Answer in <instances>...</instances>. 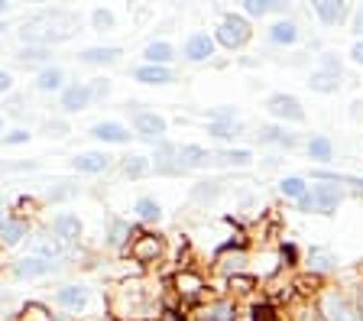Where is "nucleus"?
<instances>
[{
  "mask_svg": "<svg viewBox=\"0 0 363 321\" xmlns=\"http://www.w3.org/2000/svg\"><path fill=\"white\" fill-rule=\"evenodd\" d=\"M78 30V16L65 13V10H55V13H39L33 16L30 23L23 26V39L26 43H59V39H68Z\"/></svg>",
  "mask_w": 363,
  "mask_h": 321,
  "instance_id": "f257e3e1",
  "label": "nucleus"
},
{
  "mask_svg": "<svg viewBox=\"0 0 363 321\" xmlns=\"http://www.w3.org/2000/svg\"><path fill=\"white\" fill-rule=\"evenodd\" d=\"M344 201V191L337 185H315V188L298 201V208L308 214H334V208Z\"/></svg>",
  "mask_w": 363,
  "mask_h": 321,
  "instance_id": "f03ea898",
  "label": "nucleus"
},
{
  "mask_svg": "<svg viewBox=\"0 0 363 321\" xmlns=\"http://www.w3.org/2000/svg\"><path fill=\"white\" fill-rule=\"evenodd\" d=\"M218 39L224 43L227 49H237L243 46L250 39V23L243 20V16H234V13H227L224 20H220V30H218Z\"/></svg>",
  "mask_w": 363,
  "mask_h": 321,
  "instance_id": "7ed1b4c3",
  "label": "nucleus"
},
{
  "mask_svg": "<svg viewBox=\"0 0 363 321\" xmlns=\"http://www.w3.org/2000/svg\"><path fill=\"white\" fill-rule=\"evenodd\" d=\"M266 107H269V114L279 117V120H289V123L305 120V111H302V104H298L295 94H272V98L266 101Z\"/></svg>",
  "mask_w": 363,
  "mask_h": 321,
  "instance_id": "20e7f679",
  "label": "nucleus"
},
{
  "mask_svg": "<svg viewBox=\"0 0 363 321\" xmlns=\"http://www.w3.org/2000/svg\"><path fill=\"white\" fill-rule=\"evenodd\" d=\"M133 130L146 140H162L166 137V117H159L156 111H136L133 114Z\"/></svg>",
  "mask_w": 363,
  "mask_h": 321,
  "instance_id": "39448f33",
  "label": "nucleus"
},
{
  "mask_svg": "<svg viewBox=\"0 0 363 321\" xmlns=\"http://www.w3.org/2000/svg\"><path fill=\"white\" fill-rule=\"evenodd\" d=\"M185 59L189 62H204L214 55V39L208 36V33H191L189 39H185Z\"/></svg>",
  "mask_w": 363,
  "mask_h": 321,
  "instance_id": "423d86ee",
  "label": "nucleus"
},
{
  "mask_svg": "<svg viewBox=\"0 0 363 321\" xmlns=\"http://www.w3.org/2000/svg\"><path fill=\"white\" fill-rule=\"evenodd\" d=\"M52 234L55 240H62V244H72V240H78V234H82V221H78V214H55L52 218Z\"/></svg>",
  "mask_w": 363,
  "mask_h": 321,
  "instance_id": "0eeeda50",
  "label": "nucleus"
},
{
  "mask_svg": "<svg viewBox=\"0 0 363 321\" xmlns=\"http://www.w3.org/2000/svg\"><path fill=\"white\" fill-rule=\"evenodd\" d=\"M175 159H179V169H201V166H208L214 156L208 153L204 146L189 143V146H179V150H175Z\"/></svg>",
  "mask_w": 363,
  "mask_h": 321,
  "instance_id": "6e6552de",
  "label": "nucleus"
},
{
  "mask_svg": "<svg viewBox=\"0 0 363 321\" xmlns=\"http://www.w3.org/2000/svg\"><path fill=\"white\" fill-rule=\"evenodd\" d=\"M91 137L104 140V143H127L130 130L123 127V123H117V120H101V123H94V127H91Z\"/></svg>",
  "mask_w": 363,
  "mask_h": 321,
  "instance_id": "1a4fd4ad",
  "label": "nucleus"
},
{
  "mask_svg": "<svg viewBox=\"0 0 363 321\" xmlns=\"http://www.w3.org/2000/svg\"><path fill=\"white\" fill-rule=\"evenodd\" d=\"M91 104V88L88 84H72L62 91V107H65L68 114H75V111H84Z\"/></svg>",
  "mask_w": 363,
  "mask_h": 321,
  "instance_id": "9d476101",
  "label": "nucleus"
},
{
  "mask_svg": "<svg viewBox=\"0 0 363 321\" xmlns=\"http://www.w3.org/2000/svg\"><path fill=\"white\" fill-rule=\"evenodd\" d=\"M321 312H325V321H360L347 305H344V298H337L334 292H331V295H325Z\"/></svg>",
  "mask_w": 363,
  "mask_h": 321,
  "instance_id": "9b49d317",
  "label": "nucleus"
},
{
  "mask_svg": "<svg viewBox=\"0 0 363 321\" xmlns=\"http://www.w3.org/2000/svg\"><path fill=\"white\" fill-rule=\"evenodd\" d=\"M55 302L72 308V312H82V308L88 305V289H84V286H65V289H59Z\"/></svg>",
  "mask_w": 363,
  "mask_h": 321,
  "instance_id": "f8f14e48",
  "label": "nucleus"
},
{
  "mask_svg": "<svg viewBox=\"0 0 363 321\" xmlns=\"http://www.w3.org/2000/svg\"><path fill=\"white\" fill-rule=\"evenodd\" d=\"M72 166H75L78 172H91V176H98V172H104V169L111 166V156L107 153H82V156H75Z\"/></svg>",
  "mask_w": 363,
  "mask_h": 321,
  "instance_id": "ddd939ff",
  "label": "nucleus"
},
{
  "mask_svg": "<svg viewBox=\"0 0 363 321\" xmlns=\"http://www.w3.org/2000/svg\"><path fill=\"white\" fill-rule=\"evenodd\" d=\"M143 55H146V65H169L175 59V49H172V43L159 39V43H150L143 49Z\"/></svg>",
  "mask_w": 363,
  "mask_h": 321,
  "instance_id": "4468645a",
  "label": "nucleus"
},
{
  "mask_svg": "<svg viewBox=\"0 0 363 321\" xmlns=\"http://www.w3.org/2000/svg\"><path fill=\"white\" fill-rule=\"evenodd\" d=\"M133 75H136V81H143V84H169L172 81V72H169L166 65H140Z\"/></svg>",
  "mask_w": 363,
  "mask_h": 321,
  "instance_id": "2eb2a0df",
  "label": "nucleus"
},
{
  "mask_svg": "<svg viewBox=\"0 0 363 321\" xmlns=\"http://www.w3.org/2000/svg\"><path fill=\"white\" fill-rule=\"evenodd\" d=\"M45 273H52V263L39 260V257H26L16 266V276H23V279H36V276H45Z\"/></svg>",
  "mask_w": 363,
  "mask_h": 321,
  "instance_id": "dca6fc26",
  "label": "nucleus"
},
{
  "mask_svg": "<svg viewBox=\"0 0 363 321\" xmlns=\"http://www.w3.org/2000/svg\"><path fill=\"white\" fill-rule=\"evenodd\" d=\"M159 247H162V244H159V237H152V234H143V237L133 244V257L140 263H150V260H156V257H159Z\"/></svg>",
  "mask_w": 363,
  "mask_h": 321,
  "instance_id": "f3484780",
  "label": "nucleus"
},
{
  "mask_svg": "<svg viewBox=\"0 0 363 321\" xmlns=\"http://www.w3.org/2000/svg\"><path fill=\"white\" fill-rule=\"evenodd\" d=\"M269 39L272 43H279V46H292L295 39H298V30H295L292 20H276L269 30Z\"/></svg>",
  "mask_w": 363,
  "mask_h": 321,
  "instance_id": "a211bd4d",
  "label": "nucleus"
},
{
  "mask_svg": "<svg viewBox=\"0 0 363 321\" xmlns=\"http://www.w3.org/2000/svg\"><path fill=\"white\" fill-rule=\"evenodd\" d=\"M340 75H334V72H315L311 75V91H318V94H334L340 88V81H337Z\"/></svg>",
  "mask_w": 363,
  "mask_h": 321,
  "instance_id": "6ab92c4d",
  "label": "nucleus"
},
{
  "mask_svg": "<svg viewBox=\"0 0 363 321\" xmlns=\"http://www.w3.org/2000/svg\"><path fill=\"white\" fill-rule=\"evenodd\" d=\"M308 156L315 162H331V156H334V143L328 137H311L308 140Z\"/></svg>",
  "mask_w": 363,
  "mask_h": 321,
  "instance_id": "aec40b11",
  "label": "nucleus"
},
{
  "mask_svg": "<svg viewBox=\"0 0 363 321\" xmlns=\"http://www.w3.org/2000/svg\"><path fill=\"white\" fill-rule=\"evenodd\" d=\"M30 257H39V260H49V263H52V257H59V244H55L52 237H33Z\"/></svg>",
  "mask_w": 363,
  "mask_h": 321,
  "instance_id": "412c9836",
  "label": "nucleus"
},
{
  "mask_svg": "<svg viewBox=\"0 0 363 321\" xmlns=\"http://www.w3.org/2000/svg\"><path fill=\"white\" fill-rule=\"evenodd\" d=\"M279 191L286 195V198H295V201H302L305 195H308V185H305L302 176H289L279 182Z\"/></svg>",
  "mask_w": 363,
  "mask_h": 321,
  "instance_id": "4be33fe9",
  "label": "nucleus"
},
{
  "mask_svg": "<svg viewBox=\"0 0 363 321\" xmlns=\"http://www.w3.org/2000/svg\"><path fill=\"white\" fill-rule=\"evenodd\" d=\"M117 55H121V49H117V46H107V49H84L78 59L88 62V65H101V62L107 65V62H113Z\"/></svg>",
  "mask_w": 363,
  "mask_h": 321,
  "instance_id": "5701e85b",
  "label": "nucleus"
},
{
  "mask_svg": "<svg viewBox=\"0 0 363 321\" xmlns=\"http://www.w3.org/2000/svg\"><path fill=\"white\" fill-rule=\"evenodd\" d=\"M257 137H259V143H279V146H295L298 143V140H295L292 133H286L282 127H263Z\"/></svg>",
  "mask_w": 363,
  "mask_h": 321,
  "instance_id": "b1692460",
  "label": "nucleus"
},
{
  "mask_svg": "<svg viewBox=\"0 0 363 321\" xmlns=\"http://www.w3.org/2000/svg\"><path fill=\"white\" fill-rule=\"evenodd\" d=\"M23 237H26V224H23V221H7L4 227H0V244H4V247L20 244Z\"/></svg>",
  "mask_w": 363,
  "mask_h": 321,
  "instance_id": "393cba45",
  "label": "nucleus"
},
{
  "mask_svg": "<svg viewBox=\"0 0 363 321\" xmlns=\"http://www.w3.org/2000/svg\"><path fill=\"white\" fill-rule=\"evenodd\" d=\"M62 81H65V75H62V69H43L36 78V88L39 91H59Z\"/></svg>",
  "mask_w": 363,
  "mask_h": 321,
  "instance_id": "a878e982",
  "label": "nucleus"
},
{
  "mask_svg": "<svg viewBox=\"0 0 363 321\" xmlns=\"http://www.w3.org/2000/svg\"><path fill=\"white\" fill-rule=\"evenodd\" d=\"M315 13L321 16L328 26H334L337 20H344V13H347V10L340 7V4H328V0H321V4H315Z\"/></svg>",
  "mask_w": 363,
  "mask_h": 321,
  "instance_id": "bb28decb",
  "label": "nucleus"
},
{
  "mask_svg": "<svg viewBox=\"0 0 363 321\" xmlns=\"http://www.w3.org/2000/svg\"><path fill=\"white\" fill-rule=\"evenodd\" d=\"M211 133L220 140H230V137H240V123L230 120V117H218V120H211Z\"/></svg>",
  "mask_w": 363,
  "mask_h": 321,
  "instance_id": "cd10ccee",
  "label": "nucleus"
},
{
  "mask_svg": "<svg viewBox=\"0 0 363 321\" xmlns=\"http://www.w3.org/2000/svg\"><path fill=\"white\" fill-rule=\"evenodd\" d=\"M146 172H150V159H143V156H127V159H123V176L140 179V176H146Z\"/></svg>",
  "mask_w": 363,
  "mask_h": 321,
  "instance_id": "c85d7f7f",
  "label": "nucleus"
},
{
  "mask_svg": "<svg viewBox=\"0 0 363 321\" xmlns=\"http://www.w3.org/2000/svg\"><path fill=\"white\" fill-rule=\"evenodd\" d=\"M136 214H140L143 221H159V218H162V208H159L156 198H140L136 201Z\"/></svg>",
  "mask_w": 363,
  "mask_h": 321,
  "instance_id": "c756f323",
  "label": "nucleus"
},
{
  "mask_svg": "<svg viewBox=\"0 0 363 321\" xmlns=\"http://www.w3.org/2000/svg\"><path fill=\"white\" fill-rule=\"evenodd\" d=\"M218 159H220V162H227V166H250L253 153H250V150H224V153H220Z\"/></svg>",
  "mask_w": 363,
  "mask_h": 321,
  "instance_id": "7c9ffc66",
  "label": "nucleus"
},
{
  "mask_svg": "<svg viewBox=\"0 0 363 321\" xmlns=\"http://www.w3.org/2000/svg\"><path fill=\"white\" fill-rule=\"evenodd\" d=\"M130 240V224L127 221H113L111 224V237H107V244L111 247H123Z\"/></svg>",
  "mask_w": 363,
  "mask_h": 321,
  "instance_id": "2f4dec72",
  "label": "nucleus"
},
{
  "mask_svg": "<svg viewBox=\"0 0 363 321\" xmlns=\"http://www.w3.org/2000/svg\"><path fill=\"white\" fill-rule=\"evenodd\" d=\"M204 318L201 321H230V315H234V308L227 305V302H218V305H211V308H204Z\"/></svg>",
  "mask_w": 363,
  "mask_h": 321,
  "instance_id": "473e14b6",
  "label": "nucleus"
},
{
  "mask_svg": "<svg viewBox=\"0 0 363 321\" xmlns=\"http://www.w3.org/2000/svg\"><path fill=\"white\" fill-rule=\"evenodd\" d=\"M91 23H94V30H113V13L111 10H94Z\"/></svg>",
  "mask_w": 363,
  "mask_h": 321,
  "instance_id": "72a5a7b5",
  "label": "nucleus"
},
{
  "mask_svg": "<svg viewBox=\"0 0 363 321\" xmlns=\"http://www.w3.org/2000/svg\"><path fill=\"white\" fill-rule=\"evenodd\" d=\"M198 289H201V279H195V276H189V273L179 276V292H189L191 295V292H198Z\"/></svg>",
  "mask_w": 363,
  "mask_h": 321,
  "instance_id": "f704fd0d",
  "label": "nucleus"
},
{
  "mask_svg": "<svg viewBox=\"0 0 363 321\" xmlns=\"http://www.w3.org/2000/svg\"><path fill=\"white\" fill-rule=\"evenodd\" d=\"M214 195H218V185H214V182H201V188H195V198L198 201H204V198L211 201Z\"/></svg>",
  "mask_w": 363,
  "mask_h": 321,
  "instance_id": "c9c22d12",
  "label": "nucleus"
},
{
  "mask_svg": "<svg viewBox=\"0 0 363 321\" xmlns=\"http://www.w3.org/2000/svg\"><path fill=\"white\" fill-rule=\"evenodd\" d=\"M311 260H318L315 266L328 269V266H331V263H334V257H331V253H325V250H311Z\"/></svg>",
  "mask_w": 363,
  "mask_h": 321,
  "instance_id": "e433bc0d",
  "label": "nucleus"
},
{
  "mask_svg": "<svg viewBox=\"0 0 363 321\" xmlns=\"http://www.w3.org/2000/svg\"><path fill=\"white\" fill-rule=\"evenodd\" d=\"M26 140H30V133H26V130H13V133H7V137H4V143L16 146V143H26Z\"/></svg>",
  "mask_w": 363,
  "mask_h": 321,
  "instance_id": "4c0bfd02",
  "label": "nucleus"
},
{
  "mask_svg": "<svg viewBox=\"0 0 363 321\" xmlns=\"http://www.w3.org/2000/svg\"><path fill=\"white\" fill-rule=\"evenodd\" d=\"M247 13L263 16V13H269V4H253V0H250V4H247Z\"/></svg>",
  "mask_w": 363,
  "mask_h": 321,
  "instance_id": "58836bf2",
  "label": "nucleus"
},
{
  "mask_svg": "<svg viewBox=\"0 0 363 321\" xmlns=\"http://www.w3.org/2000/svg\"><path fill=\"white\" fill-rule=\"evenodd\" d=\"M10 88H13V78H10V72H0V94H7Z\"/></svg>",
  "mask_w": 363,
  "mask_h": 321,
  "instance_id": "ea45409f",
  "label": "nucleus"
},
{
  "mask_svg": "<svg viewBox=\"0 0 363 321\" xmlns=\"http://www.w3.org/2000/svg\"><path fill=\"white\" fill-rule=\"evenodd\" d=\"M45 130L52 133V137H65V130H68V127H65V123H59V120H55V123H49Z\"/></svg>",
  "mask_w": 363,
  "mask_h": 321,
  "instance_id": "a19ab883",
  "label": "nucleus"
},
{
  "mask_svg": "<svg viewBox=\"0 0 363 321\" xmlns=\"http://www.w3.org/2000/svg\"><path fill=\"white\" fill-rule=\"evenodd\" d=\"M350 59H354L357 65H363V43H354V49H350Z\"/></svg>",
  "mask_w": 363,
  "mask_h": 321,
  "instance_id": "79ce46f5",
  "label": "nucleus"
},
{
  "mask_svg": "<svg viewBox=\"0 0 363 321\" xmlns=\"http://www.w3.org/2000/svg\"><path fill=\"white\" fill-rule=\"evenodd\" d=\"M354 33L357 36H363V10H357L354 13Z\"/></svg>",
  "mask_w": 363,
  "mask_h": 321,
  "instance_id": "37998d69",
  "label": "nucleus"
},
{
  "mask_svg": "<svg viewBox=\"0 0 363 321\" xmlns=\"http://www.w3.org/2000/svg\"><path fill=\"white\" fill-rule=\"evenodd\" d=\"M4 224H7V218H4V211H0V227H4Z\"/></svg>",
  "mask_w": 363,
  "mask_h": 321,
  "instance_id": "c03bdc74",
  "label": "nucleus"
},
{
  "mask_svg": "<svg viewBox=\"0 0 363 321\" xmlns=\"http://www.w3.org/2000/svg\"><path fill=\"white\" fill-rule=\"evenodd\" d=\"M0 13H7V4H0Z\"/></svg>",
  "mask_w": 363,
  "mask_h": 321,
  "instance_id": "a18cd8bd",
  "label": "nucleus"
},
{
  "mask_svg": "<svg viewBox=\"0 0 363 321\" xmlns=\"http://www.w3.org/2000/svg\"><path fill=\"white\" fill-rule=\"evenodd\" d=\"M4 30H7V23H4V20H0V33H4Z\"/></svg>",
  "mask_w": 363,
  "mask_h": 321,
  "instance_id": "49530a36",
  "label": "nucleus"
},
{
  "mask_svg": "<svg viewBox=\"0 0 363 321\" xmlns=\"http://www.w3.org/2000/svg\"><path fill=\"white\" fill-rule=\"evenodd\" d=\"M360 312H363V292H360Z\"/></svg>",
  "mask_w": 363,
  "mask_h": 321,
  "instance_id": "de8ad7c7",
  "label": "nucleus"
}]
</instances>
